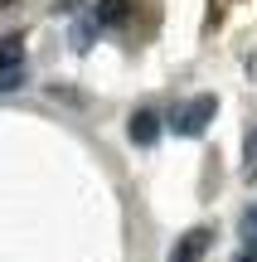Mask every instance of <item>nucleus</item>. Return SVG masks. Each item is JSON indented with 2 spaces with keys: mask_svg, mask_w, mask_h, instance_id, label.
I'll return each instance as SVG.
<instances>
[{
  "mask_svg": "<svg viewBox=\"0 0 257 262\" xmlns=\"http://www.w3.org/2000/svg\"><path fill=\"white\" fill-rule=\"evenodd\" d=\"M233 262H257V248H238V257Z\"/></svg>",
  "mask_w": 257,
  "mask_h": 262,
  "instance_id": "8",
  "label": "nucleus"
},
{
  "mask_svg": "<svg viewBox=\"0 0 257 262\" xmlns=\"http://www.w3.org/2000/svg\"><path fill=\"white\" fill-rule=\"evenodd\" d=\"M126 5H131V0H102V10H97V25H116V19H126Z\"/></svg>",
  "mask_w": 257,
  "mask_h": 262,
  "instance_id": "6",
  "label": "nucleus"
},
{
  "mask_svg": "<svg viewBox=\"0 0 257 262\" xmlns=\"http://www.w3.org/2000/svg\"><path fill=\"white\" fill-rule=\"evenodd\" d=\"M243 160H248V165H243V175H248V180H257V131L248 136V146H243Z\"/></svg>",
  "mask_w": 257,
  "mask_h": 262,
  "instance_id": "7",
  "label": "nucleus"
},
{
  "mask_svg": "<svg viewBox=\"0 0 257 262\" xmlns=\"http://www.w3.org/2000/svg\"><path fill=\"white\" fill-rule=\"evenodd\" d=\"M204 253H209V228H190V233L175 243V253H170V262H199Z\"/></svg>",
  "mask_w": 257,
  "mask_h": 262,
  "instance_id": "3",
  "label": "nucleus"
},
{
  "mask_svg": "<svg viewBox=\"0 0 257 262\" xmlns=\"http://www.w3.org/2000/svg\"><path fill=\"white\" fill-rule=\"evenodd\" d=\"M252 78H257V58H252Z\"/></svg>",
  "mask_w": 257,
  "mask_h": 262,
  "instance_id": "9",
  "label": "nucleus"
},
{
  "mask_svg": "<svg viewBox=\"0 0 257 262\" xmlns=\"http://www.w3.org/2000/svg\"><path fill=\"white\" fill-rule=\"evenodd\" d=\"M126 136H131L136 146H155V136H160V112H151V107H146V112H136L131 126H126Z\"/></svg>",
  "mask_w": 257,
  "mask_h": 262,
  "instance_id": "4",
  "label": "nucleus"
},
{
  "mask_svg": "<svg viewBox=\"0 0 257 262\" xmlns=\"http://www.w3.org/2000/svg\"><path fill=\"white\" fill-rule=\"evenodd\" d=\"M238 248H257V204H248L238 219Z\"/></svg>",
  "mask_w": 257,
  "mask_h": 262,
  "instance_id": "5",
  "label": "nucleus"
},
{
  "mask_svg": "<svg viewBox=\"0 0 257 262\" xmlns=\"http://www.w3.org/2000/svg\"><path fill=\"white\" fill-rule=\"evenodd\" d=\"M214 112H219V97L214 93H199V97H190V102H180L170 112V126L180 131V136H204L214 122Z\"/></svg>",
  "mask_w": 257,
  "mask_h": 262,
  "instance_id": "1",
  "label": "nucleus"
},
{
  "mask_svg": "<svg viewBox=\"0 0 257 262\" xmlns=\"http://www.w3.org/2000/svg\"><path fill=\"white\" fill-rule=\"evenodd\" d=\"M25 88V39L5 34L0 39V93H19Z\"/></svg>",
  "mask_w": 257,
  "mask_h": 262,
  "instance_id": "2",
  "label": "nucleus"
}]
</instances>
